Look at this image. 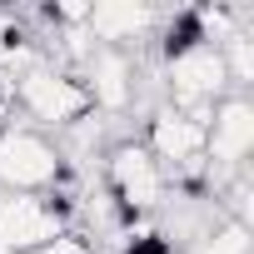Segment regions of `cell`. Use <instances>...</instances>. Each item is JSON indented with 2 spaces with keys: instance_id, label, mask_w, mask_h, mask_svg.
<instances>
[{
  "instance_id": "cell-1",
  "label": "cell",
  "mask_w": 254,
  "mask_h": 254,
  "mask_svg": "<svg viewBox=\"0 0 254 254\" xmlns=\"http://www.w3.org/2000/svg\"><path fill=\"white\" fill-rule=\"evenodd\" d=\"M65 175V155L35 125H0V194H50Z\"/></svg>"
},
{
  "instance_id": "cell-2",
  "label": "cell",
  "mask_w": 254,
  "mask_h": 254,
  "mask_svg": "<svg viewBox=\"0 0 254 254\" xmlns=\"http://www.w3.org/2000/svg\"><path fill=\"white\" fill-rule=\"evenodd\" d=\"M105 194L115 199L120 219H145V214H160L170 185L140 140H115L105 150Z\"/></svg>"
},
{
  "instance_id": "cell-3",
  "label": "cell",
  "mask_w": 254,
  "mask_h": 254,
  "mask_svg": "<svg viewBox=\"0 0 254 254\" xmlns=\"http://www.w3.org/2000/svg\"><path fill=\"white\" fill-rule=\"evenodd\" d=\"M15 105H20L35 125H45V130H70L75 120L95 115V105H90L85 85H80L75 75H65V70L45 65V60L15 80Z\"/></svg>"
},
{
  "instance_id": "cell-4",
  "label": "cell",
  "mask_w": 254,
  "mask_h": 254,
  "mask_svg": "<svg viewBox=\"0 0 254 254\" xmlns=\"http://www.w3.org/2000/svg\"><path fill=\"white\" fill-rule=\"evenodd\" d=\"M70 229V204L55 194H0V254H40Z\"/></svg>"
},
{
  "instance_id": "cell-5",
  "label": "cell",
  "mask_w": 254,
  "mask_h": 254,
  "mask_svg": "<svg viewBox=\"0 0 254 254\" xmlns=\"http://www.w3.org/2000/svg\"><path fill=\"white\" fill-rule=\"evenodd\" d=\"M254 150V100L249 95H224L214 105V120L204 130V155L214 170H244Z\"/></svg>"
},
{
  "instance_id": "cell-6",
  "label": "cell",
  "mask_w": 254,
  "mask_h": 254,
  "mask_svg": "<svg viewBox=\"0 0 254 254\" xmlns=\"http://www.w3.org/2000/svg\"><path fill=\"white\" fill-rule=\"evenodd\" d=\"M155 25H160V10L145 0H100V5H90L85 35H95V45H110V50H140V40H150Z\"/></svg>"
},
{
  "instance_id": "cell-7",
  "label": "cell",
  "mask_w": 254,
  "mask_h": 254,
  "mask_svg": "<svg viewBox=\"0 0 254 254\" xmlns=\"http://www.w3.org/2000/svg\"><path fill=\"white\" fill-rule=\"evenodd\" d=\"M150 155H155V165L160 170H175V165H185L190 155H204V130L199 125H190L180 110H170L165 100L145 115V140H140Z\"/></svg>"
},
{
  "instance_id": "cell-8",
  "label": "cell",
  "mask_w": 254,
  "mask_h": 254,
  "mask_svg": "<svg viewBox=\"0 0 254 254\" xmlns=\"http://www.w3.org/2000/svg\"><path fill=\"white\" fill-rule=\"evenodd\" d=\"M249 249H254V229L239 224V219H224V214L199 239V254H249Z\"/></svg>"
},
{
  "instance_id": "cell-9",
  "label": "cell",
  "mask_w": 254,
  "mask_h": 254,
  "mask_svg": "<svg viewBox=\"0 0 254 254\" xmlns=\"http://www.w3.org/2000/svg\"><path fill=\"white\" fill-rule=\"evenodd\" d=\"M40 254H95V244H90V234H80V229H65V234H55Z\"/></svg>"
}]
</instances>
